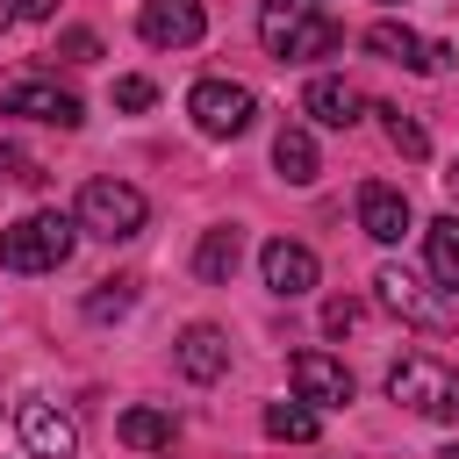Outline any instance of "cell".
I'll return each instance as SVG.
<instances>
[{"label":"cell","mask_w":459,"mask_h":459,"mask_svg":"<svg viewBox=\"0 0 459 459\" xmlns=\"http://www.w3.org/2000/svg\"><path fill=\"white\" fill-rule=\"evenodd\" d=\"M258 43H265V57H280V65H308V57H330V50L344 43V29H337L323 7L265 0V14H258Z\"/></svg>","instance_id":"1"},{"label":"cell","mask_w":459,"mask_h":459,"mask_svg":"<svg viewBox=\"0 0 459 459\" xmlns=\"http://www.w3.org/2000/svg\"><path fill=\"white\" fill-rule=\"evenodd\" d=\"M72 237H79V215L29 208L22 222L0 230V265H7V273H57V265L72 258Z\"/></svg>","instance_id":"2"},{"label":"cell","mask_w":459,"mask_h":459,"mask_svg":"<svg viewBox=\"0 0 459 459\" xmlns=\"http://www.w3.org/2000/svg\"><path fill=\"white\" fill-rule=\"evenodd\" d=\"M387 394H394L402 409L430 416V423H459V373H452L445 359H430V351H402V359L387 366Z\"/></svg>","instance_id":"3"},{"label":"cell","mask_w":459,"mask_h":459,"mask_svg":"<svg viewBox=\"0 0 459 459\" xmlns=\"http://www.w3.org/2000/svg\"><path fill=\"white\" fill-rule=\"evenodd\" d=\"M143 215H151V201H143L129 179H86V186H79V230H86V237L122 244V237L143 230Z\"/></svg>","instance_id":"4"},{"label":"cell","mask_w":459,"mask_h":459,"mask_svg":"<svg viewBox=\"0 0 459 459\" xmlns=\"http://www.w3.org/2000/svg\"><path fill=\"white\" fill-rule=\"evenodd\" d=\"M186 115H194L208 136H244L251 115H258V93L237 86V79H201V86L186 93Z\"/></svg>","instance_id":"5"},{"label":"cell","mask_w":459,"mask_h":459,"mask_svg":"<svg viewBox=\"0 0 459 459\" xmlns=\"http://www.w3.org/2000/svg\"><path fill=\"white\" fill-rule=\"evenodd\" d=\"M373 294H380V308L402 316L409 330H445V323H452V308H445L409 265H380V273H373Z\"/></svg>","instance_id":"6"},{"label":"cell","mask_w":459,"mask_h":459,"mask_svg":"<svg viewBox=\"0 0 459 459\" xmlns=\"http://www.w3.org/2000/svg\"><path fill=\"white\" fill-rule=\"evenodd\" d=\"M0 115H22V122H50V129H79V122H86L79 93H65L57 79H14V86L0 93Z\"/></svg>","instance_id":"7"},{"label":"cell","mask_w":459,"mask_h":459,"mask_svg":"<svg viewBox=\"0 0 459 459\" xmlns=\"http://www.w3.org/2000/svg\"><path fill=\"white\" fill-rule=\"evenodd\" d=\"M201 29H208L201 0H143L136 7V36L151 50H186V43H201Z\"/></svg>","instance_id":"8"},{"label":"cell","mask_w":459,"mask_h":459,"mask_svg":"<svg viewBox=\"0 0 459 459\" xmlns=\"http://www.w3.org/2000/svg\"><path fill=\"white\" fill-rule=\"evenodd\" d=\"M287 380H294V402H308V409H344L351 402V373L330 351H294L287 359Z\"/></svg>","instance_id":"9"},{"label":"cell","mask_w":459,"mask_h":459,"mask_svg":"<svg viewBox=\"0 0 459 459\" xmlns=\"http://www.w3.org/2000/svg\"><path fill=\"white\" fill-rule=\"evenodd\" d=\"M359 230H366L373 244H402V237L416 230L409 194H402V186H387V179H366V186H359Z\"/></svg>","instance_id":"10"},{"label":"cell","mask_w":459,"mask_h":459,"mask_svg":"<svg viewBox=\"0 0 459 459\" xmlns=\"http://www.w3.org/2000/svg\"><path fill=\"white\" fill-rule=\"evenodd\" d=\"M14 423H22V445H29L36 459H72V452H79V423H72L57 402H22Z\"/></svg>","instance_id":"11"},{"label":"cell","mask_w":459,"mask_h":459,"mask_svg":"<svg viewBox=\"0 0 459 459\" xmlns=\"http://www.w3.org/2000/svg\"><path fill=\"white\" fill-rule=\"evenodd\" d=\"M258 273H265V287H273L280 301H294V294H308V287H316V273H323V265H316V251H308V244L273 237V244L258 251Z\"/></svg>","instance_id":"12"},{"label":"cell","mask_w":459,"mask_h":459,"mask_svg":"<svg viewBox=\"0 0 459 459\" xmlns=\"http://www.w3.org/2000/svg\"><path fill=\"white\" fill-rule=\"evenodd\" d=\"M172 359H179L186 380H222V366H230V337H222L215 323H194V330H179Z\"/></svg>","instance_id":"13"},{"label":"cell","mask_w":459,"mask_h":459,"mask_svg":"<svg viewBox=\"0 0 459 459\" xmlns=\"http://www.w3.org/2000/svg\"><path fill=\"white\" fill-rule=\"evenodd\" d=\"M301 108H308V115H316L323 129H351L366 100H359V86H351V79H308V93H301Z\"/></svg>","instance_id":"14"},{"label":"cell","mask_w":459,"mask_h":459,"mask_svg":"<svg viewBox=\"0 0 459 459\" xmlns=\"http://www.w3.org/2000/svg\"><path fill=\"white\" fill-rule=\"evenodd\" d=\"M237 258H244V237L222 222V230H201V251H194V273L208 280V287H230V273H237Z\"/></svg>","instance_id":"15"},{"label":"cell","mask_w":459,"mask_h":459,"mask_svg":"<svg viewBox=\"0 0 459 459\" xmlns=\"http://www.w3.org/2000/svg\"><path fill=\"white\" fill-rule=\"evenodd\" d=\"M366 50H373V57H387V65L423 72V50H430V43H423L409 22H373V29H366Z\"/></svg>","instance_id":"16"},{"label":"cell","mask_w":459,"mask_h":459,"mask_svg":"<svg viewBox=\"0 0 459 459\" xmlns=\"http://www.w3.org/2000/svg\"><path fill=\"white\" fill-rule=\"evenodd\" d=\"M115 437H122V445H136V452H172V437H179V423H172L165 409H122V423H115Z\"/></svg>","instance_id":"17"},{"label":"cell","mask_w":459,"mask_h":459,"mask_svg":"<svg viewBox=\"0 0 459 459\" xmlns=\"http://www.w3.org/2000/svg\"><path fill=\"white\" fill-rule=\"evenodd\" d=\"M423 258H430V280L437 287H459V215H437L423 230Z\"/></svg>","instance_id":"18"},{"label":"cell","mask_w":459,"mask_h":459,"mask_svg":"<svg viewBox=\"0 0 459 459\" xmlns=\"http://www.w3.org/2000/svg\"><path fill=\"white\" fill-rule=\"evenodd\" d=\"M273 165H280L287 186H308V179H316V136H308V129H280V136H273Z\"/></svg>","instance_id":"19"},{"label":"cell","mask_w":459,"mask_h":459,"mask_svg":"<svg viewBox=\"0 0 459 459\" xmlns=\"http://www.w3.org/2000/svg\"><path fill=\"white\" fill-rule=\"evenodd\" d=\"M323 423H316V409L308 402H265V437H280V445H308Z\"/></svg>","instance_id":"20"},{"label":"cell","mask_w":459,"mask_h":459,"mask_svg":"<svg viewBox=\"0 0 459 459\" xmlns=\"http://www.w3.org/2000/svg\"><path fill=\"white\" fill-rule=\"evenodd\" d=\"M373 115H387V143H394L402 158H423V151H430V136H423V129H416L402 108H373Z\"/></svg>","instance_id":"21"},{"label":"cell","mask_w":459,"mask_h":459,"mask_svg":"<svg viewBox=\"0 0 459 459\" xmlns=\"http://www.w3.org/2000/svg\"><path fill=\"white\" fill-rule=\"evenodd\" d=\"M129 301H136V287H129V280H100V287L86 294V316H93V323H108V316H122Z\"/></svg>","instance_id":"22"},{"label":"cell","mask_w":459,"mask_h":459,"mask_svg":"<svg viewBox=\"0 0 459 459\" xmlns=\"http://www.w3.org/2000/svg\"><path fill=\"white\" fill-rule=\"evenodd\" d=\"M57 50H65L72 65H93V57H100V36H93V29H65V43H57Z\"/></svg>","instance_id":"23"},{"label":"cell","mask_w":459,"mask_h":459,"mask_svg":"<svg viewBox=\"0 0 459 459\" xmlns=\"http://www.w3.org/2000/svg\"><path fill=\"white\" fill-rule=\"evenodd\" d=\"M151 100H158V86H151V79H115V108H129V115H136V108H151Z\"/></svg>","instance_id":"24"},{"label":"cell","mask_w":459,"mask_h":459,"mask_svg":"<svg viewBox=\"0 0 459 459\" xmlns=\"http://www.w3.org/2000/svg\"><path fill=\"white\" fill-rule=\"evenodd\" d=\"M323 330H330V337L359 330V301H330V308H323Z\"/></svg>","instance_id":"25"},{"label":"cell","mask_w":459,"mask_h":459,"mask_svg":"<svg viewBox=\"0 0 459 459\" xmlns=\"http://www.w3.org/2000/svg\"><path fill=\"white\" fill-rule=\"evenodd\" d=\"M7 7H14L22 22H50V14H57V0H7Z\"/></svg>","instance_id":"26"},{"label":"cell","mask_w":459,"mask_h":459,"mask_svg":"<svg viewBox=\"0 0 459 459\" xmlns=\"http://www.w3.org/2000/svg\"><path fill=\"white\" fill-rule=\"evenodd\" d=\"M445 194H452V215H459V165L445 172Z\"/></svg>","instance_id":"27"},{"label":"cell","mask_w":459,"mask_h":459,"mask_svg":"<svg viewBox=\"0 0 459 459\" xmlns=\"http://www.w3.org/2000/svg\"><path fill=\"white\" fill-rule=\"evenodd\" d=\"M7 22H14V7H7V0H0V29H7Z\"/></svg>","instance_id":"28"},{"label":"cell","mask_w":459,"mask_h":459,"mask_svg":"<svg viewBox=\"0 0 459 459\" xmlns=\"http://www.w3.org/2000/svg\"><path fill=\"white\" fill-rule=\"evenodd\" d=\"M437 459H459V445H452V452H437Z\"/></svg>","instance_id":"29"},{"label":"cell","mask_w":459,"mask_h":459,"mask_svg":"<svg viewBox=\"0 0 459 459\" xmlns=\"http://www.w3.org/2000/svg\"><path fill=\"white\" fill-rule=\"evenodd\" d=\"M301 7H316V0H301Z\"/></svg>","instance_id":"30"},{"label":"cell","mask_w":459,"mask_h":459,"mask_svg":"<svg viewBox=\"0 0 459 459\" xmlns=\"http://www.w3.org/2000/svg\"><path fill=\"white\" fill-rule=\"evenodd\" d=\"M394 7H402V0H394Z\"/></svg>","instance_id":"31"}]
</instances>
